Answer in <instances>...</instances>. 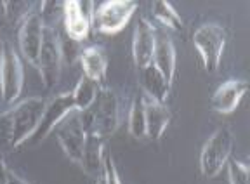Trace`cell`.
Wrapping results in <instances>:
<instances>
[{
	"label": "cell",
	"mask_w": 250,
	"mask_h": 184,
	"mask_svg": "<svg viewBox=\"0 0 250 184\" xmlns=\"http://www.w3.org/2000/svg\"><path fill=\"white\" fill-rule=\"evenodd\" d=\"M80 66H82L83 77L101 83L106 75V68H108L104 51L98 45L83 49V52L80 54Z\"/></svg>",
	"instance_id": "ac0fdd59"
},
{
	"label": "cell",
	"mask_w": 250,
	"mask_h": 184,
	"mask_svg": "<svg viewBox=\"0 0 250 184\" xmlns=\"http://www.w3.org/2000/svg\"><path fill=\"white\" fill-rule=\"evenodd\" d=\"M7 172H9V168L5 167L4 158L0 155V184H7Z\"/></svg>",
	"instance_id": "d4e9b609"
},
{
	"label": "cell",
	"mask_w": 250,
	"mask_h": 184,
	"mask_svg": "<svg viewBox=\"0 0 250 184\" xmlns=\"http://www.w3.org/2000/svg\"><path fill=\"white\" fill-rule=\"evenodd\" d=\"M129 132L134 139L146 137V117H145V96L136 94L129 111Z\"/></svg>",
	"instance_id": "44dd1931"
},
{
	"label": "cell",
	"mask_w": 250,
	"mask_h": 184,
	"mask_svg": "<svg viewBox=\"0 0 250 184\" xmlns=\"http://www.w3.org/2000/svg\"><path fill=\"white\" fill-rule=\"evenodd\" d=\"M47 99L42 98H28L24 101L18 102L9 113H11L12 123V137L11 148H20L21 144L33 136L40 123V118L45 110Z\"/></svg>",
	"instance_id": "7a4b0ae2"
},
{
	"label": "cell",
	"mask_w": 250,
	"mask_h": 184,
	"mask_svg": "<svg viewBox=\"0 0 250 184\" xmlns=\"http://www.w3.org/2000/svg\"><path fill=\"white\" fill-rule=\"evenodd\" d=\"M151 12L158 23L170 28V30H174V32H181V30L184 28V23H183V20H181V16L177 14V11L172 7V4L167 2V0H156V2H153Z\"/></svg>",
	"instance_id": "ffe728a7"
},
{
	"label": "cell",
	"mask_w": 250,
	"mask_h": 184,
	"mask_svg": "<svg viewBox=\"0 0 250 184\" xmlns=\"http://www.w3.org/2000/svg\"><path fill=\"white\" fill-rule=\"evenodd\" d=\"M228 177L229 184H250L249 167L238 160H228Z\"/></svg>",
	"instance_id": "7402d4cb"
},
{
	"label": "cell",
	"mask_w": 250,
	"mask_h": 184,
	"mask_svg": "<svg viewBox=\"0 0 250 184\" xmlns=\"http://www.w3.org/2000/svg\"><path fill=\"white\" fill-rule=\"evenodd\" d=\"M231 151H233V134L228 129L215 130L200 153V170L203 176H217L229 160Z\"/></svg>",
	"instance_id": "52a82bcc"
},
{
	"label": "cell",
	"mask_w": 250,
	"mask_h": 184,
	"mask_svg": "<svg viewBox=\"0 0 250 184\" xmlns=\"http://www.w3.org/2000/svg\"><path fill=\"white\" fill-rule=\"evenodd\" d=\"M24 83L23 63L12 43L4 42L0 51V96L2 101L12 104L21 96Z\"/></svg>",
	"instance_id": "3957f363"
},
{
	"label": "cell",
	"mask_w": 250,
	"mask_h": 184,
	"mask_svg": "<svg viewBox=\"0 0 250 184\" xmlns=\"http://www.w3.org/2000/svg\"><path fill=\"white\" fill-rule=\"evenodd\" d=\"M99 89H101L99 83L87 79V77H82V79L78 80L73 92H71L75 102V111L82 113V111L89 110L90 106H92L94 99H96V96H98Z\"/></svg>",
	"instance_id": "d6986e66"
},
{
	"label": "cell",
	"mask_w": 250,
	"mask_h": 184,
	"mask_svg": "<svg viewBox=\"0 0 250 184\" xmlns=\"http://www.w3.org/2000/svg\"><path fill=\"white\" fill-rule=\"evenodd\" d=\"M156 47V32L153 24L145 18H139L134 30V40H132V56L136 66L145 68L151 64L153 54Z\"/></svg>",
	"instance_id": "7c38bea8"
},
{
	"label": "cell",
	"mask_w": 250,
	"mask_h": 184,
	"mask_svg": "<svg viewBox=\"0 0 250 184\" xmlns=\"http://www.w3.org/2000/svg\"><path fill=\"white\" fill-rule=\"evenodd\" d=\"M145 117H146V137L151 141H160L162 136L170 123V110L167 104L145 99Z\"/></svg>",
	"instance_id": "5bb4252c"
},
{
	"label": "cell",
	"mask_w": 250,
	"mask_h": 184,
	"mask_svg": "<svg viewBox=\"0 0 250 184\" xmlns=\"http://www.w3.org/2000/svg\"><path fill=\"white\" fill-rule=\"evenodd\" d=\"M137 11L132 0H108L94 9L92 28L103 35H117L129 24L130 18Z\"/></svg>",
	"instance_id": "277c9868"
},
{
	"label": "cell",
	"mask_w": 250,
	"mask_h": 184,
	"mask_svg": "<svg viewBox=\"0 0 250 184\" xmlns=\"http://www.w3.org/2000/svg\"><path fill=\"white\" fill-rule=\"evenodd\" d=\"M247 89H249V83L242 79L228 80V82L221 83V85L217 87V90L212 94V99H210L212 110L221 115L233 113L240 106V101H242V98L245 96Z\"/></svg>",
	"instance_id": "4fadbf2b"
},
{
	"label": "cell",
	"mask_w": 250,
	"mask_h": 184,
	"mask_svg": "<svg viewBox=\"0 0 250 184\" xmlns=\"http://www.w3.org/2000/svg\"><path fill=\"white\" fill-rule=\"evenodd\" d=\"M5 5V12H7V16L11 18L12 21H20L24 20L26 16H30V2H4Z\"/></svg>",
	"instance_id": "603a6c76"
},
{
	"label": "cell",
	"mask_w": 250,
	"mask_h": 184,
	"mask_svg": "<svg viewBox=\"0 0 250 184\" xmlns=\"http://www.w3.org/2000/svg\"><path fill=\"white\" fill-rule=\"evenodd\" d=\"M56 137L59 146L62 148L64 155L75 164L82 162L83 148H85L87 132L83 129V123L80 120V113L73 111L56 127Z\"/></svg>",
	"instance_id": "9c48e42d"
},
{
	"label": "cell",
	"mask_w": 250,
	"mask_h": 184,
	"mask_svg": "<svg viewBox=\"0 0 250 184\" xmlns=\"http://www.w3.org/2000/svg\"><path fill=\"white\" fill-rule=\"evenodd\" d=\"M80 120L87 134L106 139L117 132L120 125V104L118 96L111 87H101L89 110L80 113Z\"/></svg>",
	"instance_id": "6da1fadb"
},
{
	"label": "cell",
	"mask_w": 250,
	"mask_h": 184,
	"mask_svg": "<svg viewBox=\"0 0 250 184\" xmlns=\"http://www.w3.org/2000/svg\"><path fill=\"white\" fill-rule=\"evenodd\" d=\"M193 43L202 58L205 71L215 73L226 47V30L217 23H205L195 32Z\"/></svg>",
	"instance_id": "5b68a950"
},
{
	"label": "cell",
	"mask_w": 250,
	"mask_h": 184,
	"mask_svg": "<svg viewBox=\"0 0 250 184\" xmlns=\"http://www.w3.org/2000/svg\"><path fill=\"white\" fill-rule=\"evenodd\" d=\"M104 139L94 136V134H87L85 148H83L82 155V168L89 176L98 179L103 172V158H104Z\"/></svg>",
	"instance_id": "e0dca14e"
},
{
	"label": "cell",
	"mask_w": 250,
	"mask_h": 184,
	"mask_svg": "<svg viewBox=\"0 0 250 184\" xmlns=\"http://www.w3.org/2000/svg\"><path fill=\"white\" fill-rule=\"evenodd\" d=\"M141 75H139V83L143 87V92L148 96V99L156 102H162L165 104L168 98V92H170V83L162 77V73L156 70L153 64L141 68Z\"/></svg>",
	"instance_id": "9a60e30c"
},
{
	"label": "cell",
	"mask_w": 250,
	"mask_h": 184,
	"mask_svg": "<svg viewBox=\"0 0 250 184\" xmlns=\"http://www.w3.org/2000/svg\"><path fill=\"white\" fill-rule=\"evenodd\" d=\"M61 64H62V43L54 28H47L43 32V43L40 51L37 70L40 73V79L45 89H54L61 77Z\"/></svg>",
	"instance_id": "8992f818"
},
{
	"label": "cell",
	"mask_w": 250,
	"mask_h": 184,
	"mask_svg": "<svg viewBox=\"0 0 250 184\" xmlns=\"http://www.w3.org/2000/svg\"><path fill=\"white\" fill-rule=\"evenodd\" d=\"M43 32H45V26H43L40 14H37V12H31L30 16L24 18L20 26V33H18L20 51L23 58L33 66H37L40 51H42Z\"/></svg>",
	"instance_id": "8fae6325"
},
{
	"label": "cell",
	"mask_w": 250,
	"mask_h": 184,
	"mask_svg": "<svg viewBox=\"0 0 250 184\" xmlns=\"http://www.w3.org/2000/svg\"><path fill=\"white\" fill-rule=\"evenodd\" d=\"M73 111H75V102H73L71 92H62V94H58V96H54V98L47 99L45 110H43V115H42V118H40L39 127H37L33 136H31L24 144H31V146L40 144V143L51 136L56 130V127H58L68 115L73 113Z\"/></svg>",
	"instance_id": "ba28073f"
},
{
	"label": "cell",
	"mask_w": 250,
	"mask_h": 184,
	"mask_svg": "<svg viewBox=\"0 0 250 184\" xmlns=\"http://www.w3.org/2000/svg\"><path fill=\"white\" fill-rule=\"evenodd\" d=\"M94 9H96L94 2H78V0L62 2V21L68 39L82 42L89 37Z\"/></svg>",
	"instance_id": "30bf717a"
},
{
	"label": "cell",
	"mask_w": 250,
	"mask_h": 184,
	"mask_svg": "<svg viewBox=\"0 0 250 184\" xmlns=\"http://www.w3.org/2000/svg\"><path fill=\"white\" fill-rule=\"evenodd\" d=\"M151 64L160 71L162 77L172 85L174 73H176V47L167 35H162L156 39L155 54H153Z\"/></svg>",
	"instance_id": "2e32d148"
},
{
	"label": "cell",
	"mask_w": 250,
	"mask_h": 184,
	"mask_svg": "<svg viewBox=\"0 0 250 184\" xmlns=\"http://www.w3.org/2000/svg\"><path fill=\"white\" fill-rule=\"evenodd\" d=\"M7 184H30V183H26L23 177H20L18 174L12 172V170H9L7 172Z\"/></svg>",
	"instance_id": "cb8c5ba5"
}]
</instances>
